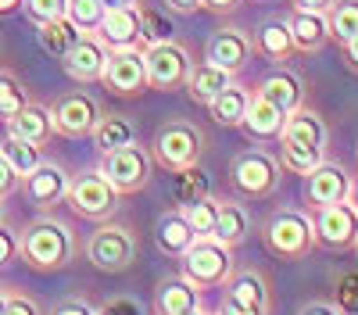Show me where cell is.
<instances>
[{"label": "cell", "mask_w": 358, "mask_h": 315, "mask_svg": "<svg viewBox=\"0 0 358 315\" xmlns=\"http://www.w3.org/2000/svg\"><path fill=\"white\" fill-rule=\"evenodd\" d=\"M76 254V237H72V226L54 219V215H40L33 222L22 226L18 233V258L36 269V272H57L72 262Z\"/></svg>", "instance_id": "6da1fadb"}, {"label": "cell", "mask_w": 358, "mask_h": 315, "mask_svg": "<svg viewBox=\"0 0 358 315\" xmlns=\"http://www.w3.org/2000/svg\"><path fill=\"white\" fill-rule=\"evenodd\" d=\"M262 247L280 258V262H297L315 247V226L312 215L301 208H276L262 222Z\"/></svg>", "instance_id": "7a4b0ae2"}, {"label": "cell", "mask_w": 358, "mask_h": 315, "mask_svg": "<svg viewBox=\"0 0 358 315\" xmlns=\"http://www.w3.org/2000/svg\"><path fill=\"white\" fill-rule=\"evenodd\" d=\"M283 180V165L273 151H262V147H248L229 161V183L241 197L262 200L268 193H276Z\"/></svg>", "instance_id": "3957f363"}, {"label": "cell", "mask_w": 358, "mask_h": 315, "mask_svg": "<svg viewBox=\"0 0 358 315\" xmlns=\"http://www.w3.org/2000/svg\"><path fill=\"white\" fill-rule=\"evenodd\" d=\"M233 247L212 240V237H197L183 254H179V276H187L194 286H226L233 276Z\"/></svg>", "instance_id": "277c9868"}, {"label": "cell", "mask_w": 358, "mask_h": 315, "mask_svg": "<svg viewBox=\"0 0 358 315\" xmlns=\"http://www.w3.org/2000/svg\"><path fill=\"white\" fill-rule=\"evenodd\" d=\"M201 151H204V133L194 122H187V119L165 122L155 133V143H151V158L165 172H179V168L197 165L201 161Z\"/></svg>", "instance_id": "5b68a950"}, {"label": "cell", "mask_w": 358, "mask_h": 315, "mask_svg": "<svg viewBox=\"0 0 358 315\" xmlns=\"http://www.w3.org/2000/svg\"><path fill=\"white\" fill-rule=\"evenodd\" d=\"M83 254L97 272H126L136 262V237H133L129 226L104 222L86 237Z\"/></svg>", "instance_id": "8992f818"}, {"label": "cell", "mask_w": 358, "mask_h": 315, "mask_svg": "<svg viewBox=\"0 0 358 315\" xmlns=\"http://www.w3.org/2000/svg\"><path fill=\"white\" fill-rule=\"evenodd\" d=\"M101 176L118 190V197H129L140 193L147 183H151V172H155V158L151 147H140V143H126L118 151L101 154Z\"/></svg>", "instance_id": "52a82bcc"}, {"label": "cell", "mask_w": 358, "mask_h": 315, "mask_svg": "<svg viewBox=\"0 0 358 315\" xmlns=\"http://www.w3.org/2000/svg\"><path fill=\"white\" fill-rule=\"evenodd\" d=\"M69 208L83 219H94V222H108L118 208V190L101 176V168L94 172H79V176L69 180Z\"/></svg>", "instance_id": "ba28073f"}, {"label": "cell", "mask_w": 358, "mask_h": 315, "mask_svg": "<svg viewBox=\"0 0 358 315\" xmlns=\"http://www.w3.org/2000/svg\"><path fill=\"white\" fill-rule=\"evenodd\" d=\"M143 65H147V86L158 94H172L187 82L194 61H190L187 47L169 40V43H147L143 47Z\"/></svg>", "instance_id": "9c48e42d"}, {"label": "cell", "mask_w": 358, "mask_h": 315, "mask_svg": "<svg viewBox=\"0 0 358 315\" xmlns=\"http://www.w3.org/2000/svg\"><path fill=\"white\" fill-rule=\"evenodd\" d=\"M104 90H111L115 97H140L147 94V65H143V47H115L108 54L104 65Z\"/></svg>", "instance_id": "30bf717a"}, {"label": "cell", "mask_w": 358, "mask_h": 315, "mask_svg": "<svg viewBox=\"0 0 358 315\" xmlns=\"http://www.w3.org/2000/svg\"><path fill=\"white\" fill-rule=\"evenodd\" d=\"M312 226H315V244L330 251H351L358 244V212L351 208V200L326 208H308Z\"/></svg>", "instance_id": "8fae6325"}, {"label": "cell", "mask_w": 358, "mask_h": 315, "mask_svg": "<svg viewBox=\"0 0 358 315\" xmlns=\"http://www.w3.org/2000/svg\"><path fill=\"white\" fill-rule=\"evenodd\" d=\"M50 119H54V133L57 136H72V140L76 136H90L97 129V122H101V104H97V97L76 90V94H65V97L54 101Z\"/></svg>", "instance_id": "7c38bea8"}, {"label": "cell", "mask_w": 358, "mask_h": 315, "mask_svg": "<svg viewBox=\"0 0 358 315\" xmlns=\"http://www.w3.org/2000/svg\"><path fill=\"white\" fill-rule=\"evenodd\" d=\"M351 193V172L341 161H319L308 176H305V200L308 208H326V205H341Z\"/></svg>", "instance_id": "4fadbf2b"}, {"label": "cell", "mask_w": 358, "mask_h": 315, "mask_svg": "<svg viewBox=\"0 0 358 315\" xmlns=\"http://www.w3.org/2000/svg\"><path fill=\"white\" fill-rule=\"evenodd\" d=\"M108 54H111V47L97 33H83L76 40V47L62 57V68L76 82H101L104 65H108Z\"/></svg>", "instance_id": "5bb4252c"}, {"label": "cell", "mask_w": 358, "mask_h": 315, "mask_svg": "<svg viewBox=\"0 0 358 315\" xmlns=\"http://www.w3.org/2000/svg\"><path fill=\"white\" fill-rule=\"evenodd\" d=\"M251 57H255V40L236 25L219 29V33H212V40L204 43V61H212V65H219L233 75L241 72Z\"/></svg>", "instance_id": "9a60e30c"}, {"label": "cell", "mask_w": 358, "mask_h": 315, "mask_svg": "<svg viewBox=\"0 0 358 315\" xmlns=\"http://www.w3.org/2000/svg\"><path fill=\"white\" fill-rule=\"evenodd\" d=\"M69 172L62 168V165H54V161H40L29 176L22 180V190L29 193V200L40 208V212H50V208H57L65 200V193H69Z\"/></svg>", "instance_id": "2e32d148"}, {"label": "cell", "mask_w": 358, "mask_h": 315, "mask_svg": "<svg viewBox=\"0 0 358 315\" xmlns=\"http://www.w3.org/2000/svg\"><path fill=\"white\" fill-rule=\"evenodd\" d=\"M258 97H265V101H273L280 111H297L305 104V79L297 75L294 68H287V65H276L273 72H268L262 82H258V90H255Z\"/></svg>", "instance_id": "e0dca14e"}, {"label": "cell", "mask_w": 358, "mask_h": 315, "mask_svg": "<svg viewBox=\"0 0 358 315\" xmlns=\"http://www.w3.org/2000/svg\"><path fill=\"white\" fill-rule=\"evenodd\" d=\"M280 140H287V143H301V147H312V151H326L330 129H326V122H322V115H319V111H312V108L301 104L297 111L287 115Z\"/></svg>", "instance_id": "ac0fdd59"}, {"label": "cell", "mask_w": 358, "mask_h": 315, "mask_svg": "<svg viewBox=\"0 0 358 315\" xmlns=\"http://www.w3.org/2000/svg\"><path fill=\"white\" fill-rule=\"evenodd\" d=\"M97 36L115 50V47H143L140 40V4L136 8H108L101 25H97Z\"/></svg>", "instance_id": "d6986e66"}, {"label": "cell", "mask_w": 358, "mask_h": 315, "mask_svg": "<svg viewBox=\"0 0 358 315\" xmlns=\"http://www.w3.org/2000/svg\"><path fill=\"white\" fill-rule=\"evenodd\" d=\"M201 308V286H194L187 276H169L162 279L155 294V312L158 315H190Z\"/></svg>", "instance_id": "ffe728a7"}, {"label": "cell", "mask_w": 358, "mask_h": 315, "mask_svg": "<svg viewBox=\"0 0 358 315\" xmlns=\"http://www.w3.org/2000/svg\"><path fill=\"white\" fill-rule=\"evenodd\" d=\"M283 122H287V111H280L273 101H265V97H258V94H255V97H251V104H248V115H244L241 129H244L251 140L268 143V140H280Z\"/></svg>", "instance_id": "44dd1931"}, {"label": "cell", "mask_w": 358, "mask_h": 315, "mask_svg": "<svg viewBox=\"0 0 358 315\" xmlns=\"http://www.w3.org/2000/svg\"><path fill=\"white\" fill-rule=\"evenodd\" d=\"M4 126H8V133H11V136H22V140H29V143H36V147H47L50 136H54V119H50V108L33 104V101H29L22 111H15Z\"/></svg>", "instance_id": "7402d4cb"}, {"label": "cell", "mask_w": 358, "mask_h": 315, "mask_svg": "<svg viewBox=\"0 0 358 315\" xmlns=\"http://www.w3.org/2000/svg\"><path fill=\"white\" fill-rule=\"evenodd\" d=\"M194 240H197L194 226L187 222V215L179 212V208L165 212V215L155 222V244H158V251H162V254H169V258H179V254H183Z\"/></svg>", "instance_id": "603a6c76"}, {"label": "cell", "mask_w": 358, "mask_h": 315, "mask_svg": "<svg viewBox=\"0 0 358 315\" xmlns=\"http://www.w3.org/2000/svg\"><path fill=\"white\" fill-rule=\"evenodd\" d=\"M255 50L265 57V61H273V65H287L290 57L297 54L294 36H290V25H287L283 18H268V22H262L258 36H255Z\"/></svg>", "instance_id": "cb8c5ba5"}, {"label": "cell", "mask_w": 358, "mask_h": 315, "mask_svg": "<svg viewBox=\"0 0 358 315\" xmlns=\"http://www.w3.org/2000/svg\"><path fill=\"white\" fill-rule=\"evenodd\" d=\"M229 82H233V72H226V68H219V65H212V61H201V65H190V75H187V82H183V90H187L197 104L208 108Z\"/></svg>", "instance_id": "d4e9b609"}, {"label": "cell", "mask_w": 358, "mask_h": 315, "mask_svg": "<svg viewBox=\"0 0 358 315\" xmlns=\"http://www.w3.org/2000/svg\"><path fill=\"white\" fill-rule=\"evenodd\" d=\"M251 233V215L244 205H236V200H219V212H215V226H212V240L226 244V247H236L244 244Z\"/></svg>", "instance_id": "484cf974"}, {"label": "cell", "mask_w": 358, "mask_h": 315, "mask_svg": "<svg viewBox=\"0 0 358 315\" xmlns=\"http://www.w3.org/2000/svg\"><path fill=\"white\" fill-rule=\"evenodd\" d=\"M287 25H290V36H294L297 54H319L326 43H330L326 15H315V11H294V15L287 18Z\"/></svg>", "instance_id": "4316f807"}, {"label": "cell", "mask_w": 358, "mask_h": 315, "mask_svg": "<svg viewBox=\"0 0 358 315\" xmlns=\"http://www.w3.org/2000/svg\"><path fill=\"white\" fill-rule=\"evenodd\" d=\"M169 197L176 208H187V205H197V200L212 197V180L201 165H190V168H179L172 172L169 180Z\"/></svg>", "instance_id": "83f0119b"}, {"label": "cell", "mask_w": 358, "mask_h": 315, "mask_svg": "<svg viewBox=\"0 0 358 315\" xmlns=\"http://www.w3.org/2000/svg\"><path fill=\"white\" fill-rule=\"evenodd\" d=\"M226 298L233 301H241L262 315H268V283L258 269H241V272H233L229 283H226Z\"/></svg>", "instance_id": "f1b7e54d"}, {"label": "cell", "mask_w": 358, "mask_h": 315, "mask_svg": "<svg viewBox=\"0 0 358 315\" xmlns=\"http://www.w3.org/2000/svg\"><path fill=\"white\" fill-rule=\"evenodd\" d=\"M251 97H255V90H248V86H241V82H229L226 90H222L212 104H208V111H212V119H215L219 126H226V129H241Z\"/></svg>", "instance_id": "f546056e"}, {"label": "cell", "mask_w": 358, "mask_h": 315, "mask_svg": "<svg viewBox=\"0 0 358 315\" xmlns=\"http://www.w3.org/2000/svg\"><path fill=\"white\" fill-rule=\"evenodd\" d=\"M90 136H94L97 151L108 154V151L126 147V143H136V126H133V119H126V115H101L97 129Z\"/></svg>", "instance_id": "4dcf8cb0"}, {"label": "cell", "mask_w": 358, "mask_h": 315, "mask_svg": "<svg viewBox=\"0 0 358 315\" xmlns=\"http://www.w3.org/2000/svg\"><path fill=\"white\" fill-rule=\"evenodd\" d=\"M326 29H330V40L341 47L358 40V0H334V8L326 11Z\"/></svg>", "instance_id": "1f68e13d"}, {"label": "cell", "mask_w": 358, "mask_h": 315, "mask_svg": "<svg viewBox=\"0 0 358 315\" xmlns=\"http://www.w3.org/2000/svg\"><path fill=\"white\" fill-rule=\"evenodd\" d=\"M83 33L69 22V18H57V22H47V25H36V40H40V47L50 54V57H65L72 47H76V40H79Z\"/></svg>", "instance_id": "d6a6232c"}, {"label": "cell", "mask_w": 358, "mask_h": 315, "mask_svg": "<svg viewBox=\"0 0 358 315\" xmlns=\"http://www.w3.org/2000/svg\"><path fill=\"white\" fill-rule=\"evenodd\" d=\"M0 154H4V161L18 172V180H25L29 172L43 161V147H36V143H29L22 136H11V133H8V140H0Z\"/></svg>", "instance_id": "836d02e7"}, {"label": "cell", "mask_w": 358, "mask_h": 315, "mask_svg": "<svg viewBox=\"0 0 358 315\" xmlns=\"http://www.w3.org/2000/svg\"><path fill=\"white\" fill-rule=\"evenodd\" d=\"M280 165L283 172H294V176H308V172L326 158V151H312V147H301V143H287L280 140Z\"/></svg>", "instance_id": "e575fe53"}, {"label": "cell", "mask_w": 358, "mask_h": 315, "mask_svg": "<svg viewBox=\"0 0 358 315\" xmlns=\"http://www.w3.org/2000/svg\"><path fill=\"white\" fill-rule=\"evenodd\" d=\"M29 104V90L25 82L15 75V72H4L0 68V122H8L15 111H22Z\"/></svg>", "instance_id": "d590c367"}, {"label": "cell", "mask_w": 358, "mask_h": 315, "mask_svg": "<svg viewBox=\"0 0 358 315\" xmlns=\"http://www.w3.org/2000/svg\"><path fill=\"white\" fill-rule=\"evenodd\" d=\"M104 4L101 0H69V22L79 29V33H97V25H101V18H104Z\"/></svg>", "instance_id": "8d00e7d4"}, {"label": "cell", "mask_w": 358, "mask_h": 315, "mask_svg": "<svg viewBox=\"0 0 358 315\" xmlns=\"http://www.w3.org/2000/svg\"><path fill=\"white\" fill-rule=\"evenodd\" d=\"M172 22L162 15V11H155V8H140V40H143V47L147 43H169L172 40Z\"/></svg>", "instance_id": "74e56055"}, {"label": "cell", "mask_w": 358, "mask_h": 315, "mask_svg": "<svg viewBox=\"0 0 358 315\" xmlns=\"http://www.w3.org/2000/svg\"><path fill=\"white\" fill-rule=\"evenodd\" d=\"M179 212L187 215V222L194 226L197 237H208V233H212V226H215L219 200H215V197H204V200H197V205H187V208H179Z\"/></svg>", "instance_id": "f35d334b"}, {"label": "cell", "mask_w": 358, "mask_h": 315, "mask_svg": "<svg viewBox=\"0 0 358 315\" xmlns=\"http://www.w3.org/2000/svg\"><path fill=\"white\" fill-rule=\"evenodd\" d=\"M22 11L29 15L33 25H47V22H57L69 15V0H25Z\"/></svg>", "instance_id": "ab89813d"}, {"label": "cell", "mask_w": 358, "mask_h": 315, "mask_svg": "<svg viewBox=\"0 0 358 315\" xmlns=\"http://www.w3.org/2000/svg\"><path fill=\"white\" fill-rule=\"evenodd\" d=\"M334 301L341 305L344 315H358V272H344V276H337Z\"/></svg>", "instance_id": "60d3db41"}, {"label": "cell", "mask_w": 358, "mask_h": 315, "mask_svg": "<svg viewBox=\"0 0 358 315\" xmlns=\"http://www.w3.org/2000/svg\"><path fill=\"white\" fill-rule=\"evenodd\" d=\"M97 315H147V308L136 298H111L108 305L97 308Z\"/></svg>", "instance_id": "b9f144b4"}, {"label": "cell", "mask_w": 358, "mask_h": 315, "mask_svg": "<svg viewBox=\"0 0 358 315\" xmlns=\"http://www.w3.org/2000/svg\"><path fill=\"white\" fill-rule=\"evenodd\" d=\"M4 315H40V305L29 298V294H22V291H8Z\"/></svg>", "instance_id": "7bdbcfd3"}, {"label": "cell", "mask_w": 358, "mask_h": 315, "mask_svg": "<svg viewBox=\"0 0 358 315\" xmlns=\"http://www.w3.org/2000/svg\"><path fill=\"white\" fill-rule=\"evenodd\" d=\"M15 254H18V237L11 233V229H8L4 222H0V269H4Z\"/></svg>", "instance_id": "ee69618b"}, {"label": "cell", "mask_w": 358, "mask_h": 315, "mask_svg": "<svg viewBox=\"0 0 358 315\" xmlns=\"http://www.w3.org/2000/svg\"><path fill=\"white\" fill-rule=\"evenodd\" d=\"M22 186V180H18V172L4 161V154H0V197H8V193H15Z\"/></svg>", "instance_id": "f6af8a7d"}, {"label": "cell", "mask_w": 358, "mask_h": 315, "mask_svg": "<svg viewBox=\"0 0 358 315\" xmlns=\"http://www.w3.org/2000/svg\"><path fill=\"white\" fill-rule=\"evenodd\" d=\"M297 315H344V312H341L337 301H308Z\"/></svg>", "instance_id": "bcb514c9"}, {"label": "cell", "mask_w": 358, "mask_h": 315, "mask_svg": "<svg viewBox=\"0 0 358 315\" xmlns=\"http://www.w3.org/2000/svg\"><path fill=\"white\" fill-rule=\"evenodd\" d=\"M50 315H97L94 308H90L86 301H79V298H72V301H62V305H57Z\"/></svg>", "instance_id": "7dc6e473"}, {"label": "cell", "mask_w": 358, "mask_h": 315, "mask_svg": "<svg viewBox=\"0 0 358 315\" xmlns=\"http://www.w3.org/2000/svg\"><path fill=\"white\" fill-rule=\"evenodd\" d=\"M241 4H244V0H201V8L212 11V15H233Z\"/></svg>", "instance_id": "c3c4849f"}, {"label": "cell", "mask_w": 358, "mask_h": 315, "mask_svg": "<svg viewBox=\"0 0 358 315\" xmlns=\"http://www.w3.org/2000/svg\"><path fill=\"white\" fill-rule=\"evenodd\" d=\"M215 315H262V312H255V308H248L241 301H233V298H222V305H219Z\"/></svg>", "instance_id": "681fc988"}, {"label": "cell", "mask_w": 358, "mask_h": 315, "mask_svg": "<svg viewBox=\"0 0 358 315\" xmlns=\"http://www.w3.org/2000/svg\"><path fill=\"white\" fill-rule=\"evenodd\" d=\"M294 11H315V15H326L334 8V0H290Z\"/></svg>", "instance_id": "f907efd6"}, {"label": "cell", "mask_w": 358, "mask_h": 315, "mask_svg": "<svg viewBox=\"0 0 358 315\" xmlns=\"http://www.w3.org/2000/svg\"><path fill=\"white\" fill-rule=\"evenodd\" d=\"M165 4H169L176 15H194V11H201V0H165Z\"/></svg>", "instance_id": "816d5d0a"}, {"label": "cell", "mask_w": 358, "mask_h": 315, "mask_svg": "<svg viewBox=\"0 0 358 315\" xmlns=\"http://www.w3.org/2000/svg\"><path fill=\"white\" fill-rule=\"evenodd\" d=\"M344 65L358 75V40H351V43L344 47Z\"/></svg>", "instance_id": "f5cc1de1"}, {"label": "cell", "mask_w": 358, "mask_h": 315, "mask_svg": "<svg viewBox=\"0 0 358 315\" xmlns=\"http://www.w3.org/2000/svg\"><path fill=\"white\" fill-rule=\"evenodd\" d=\"M25 8V0H0V18H8V15H18Z\"/></svg>", "instance_id": "db71d44e"}, {"label": "cell", "mask_w": 358, "mask_h": 315, "mask_svg": "<svg viewBox=\"0 0 358 315\" xmlns=\"http://www.w3.org/2000/svg\"><path fill=\"white\" fill-rule=\"evenodd\" d=\"M101 4H104V8H136L140 0H101Z\"/></svg>", "instance_id": "11a10c76"}, {"label": "cell", "mask_w": 358, "mask_h": 315, "mask_svg": "<svg viewBox=\"0 0 358 315\" xmlns=\"http://www.w3.org/2000/svg\"><path fill=\"white\" fill-rule=\"evenodd\" d=\"M348 200H351V208L358 212V176H351V193H348Z\"/></svg>", "instance_id": "9f6ffc18"}, {"label": "cell", "mask_w": 358, "mask_h": 315, "mask_svg": "<svg viewBox=\"0 0 358 315\" xmlns=\"http://www.w3.org/2000/svg\"><path fill=\"white\" fill-rule=\"evenodd\" d=\"M4 305H8V286H0V315H4Z\"/></svg>", "instance_id": "6f0895ef"}, {"label": "cell", "mask_w": 358, "mask_h": 315, "mask_svg": "<svg viewBox=\"0 0 358 315\" xmlns=\"http://www.w3.org/2000/svg\"><path fill=\"white\" fill-rule=\"evenodd\" d=\"M8 219V197H0V222Z\"/></svg>", "instance_id": "680465c9"}, {"label": "cell", "mask_w": 358, "mask_h": 315, "mask_svg": "<svg viewBox=\"0 0 358 315\" xmlns=\"http://www.w3.org/2000/svg\"><path fill=\"white\" fill-rule=\"evenodd\" d=\"M197 315H212V312H204V308H197Z\"/></svg>", "instance_id": "91938a15"}, {"label": "cell", "mask_w": 358, "mask_h": 315, "mask_svg": "<svg viewBox=\"0 0 358 315\" xmlns=\"http://www.w3.org/2000/svg\"><path fill=\"white\" fill-rule=\"evenodd\" d=\"M355 254H358V244H355Z\"/></svg>", "instance_id": "94428289"}, {"label": "cell", "mask_w": 358, "mask_h": 315, "mask_svg": "<svg viewBox=\"0 0 358 315\" xmlns=\"http://www.w3.org/2000/svg\"><path fill=\"white\" fill-rule=\"evenodd\" d=\"M190 315H197V312H190Z\"/></svg>", "instance_id": "6125c7cd"}]
</instances>
